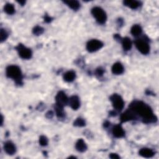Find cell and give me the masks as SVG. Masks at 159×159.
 Segmentation results:
<instances>
[{
    "label": "cell",
    "instance_id": "obj_15",
    "mask_svg": "<svg viewBox=\"0 0 159 159\" xmlns=\"http://www.w3.org/2000/svg\"><path fill=\"white\" fill-rule=\"evenodd\" d=\"M75 147L76 149L80 152H84L87 150V146H86L85 142L82 139H79L77 142Z\"/></svg>",
    "mask_w": 159,
    "mask_h": 159
},
{
    "label": "cell",
    "instance_id": "obj_6",
    "mask_svg": "<svg viewBox=\"0 0 159 159\" xmlns=\"http://www.w3.org/2000/svg\"><path fill=\"white\" fill-rule=\"evenodd\" d=\"M136 46L138 50L142 54L146 55L150 52V46L148 43L142 39H138L135 42Z\"/></svg>",
    "mask_w": 159,
    "mask_h": 159
},
{
    "label": "cell",
    "instance_id": "obj_13",
    "mask_svg": "<svg viewBox=\"0 0 159 159\" xmlns=\"http://www.w3.org/2000/svg\"><path fill=\"white\" fill-rule=\"evenodd\" d=\"M111 70L112 74L114 75H121L124 72V68L122 64L120 62H116L113 64Z\"/></svg>",
    "mask_w": 159,
    "mask_h": 159
},
{
    "label": "cell",
    "instance_id": "obj_28",
    "mask_svg": "<svg viewBox=\"0 0 159 159\" xmlns=\"http://www.w3.org/2000/svg\"><path fill=\"white\" fill-rule=\"evenodd\" d=\"M97 74H98V75H102L103 74V70L102 69H101V68L98 69V70H97Z\"/></svg>",
    "mask_w": 159,
    "mask_h": 159
},
{
    "label": "cell",
    "instance_id": "obj_2",
    "mask_svg": "<svg viewBox=\"0 0 159 159\" xmlns=\"http://www.w3.org/2000/svg\"><path fill=\"white\" fill-rule=\"evenodd\" d=\"M6 76L15 80L16 83H21L22 75L21 68L16 65H9L6 68Z\"/></svg>",
    "mask_w": 159,
    "mask_h": 159
},
{
    "label": "cell",
    "instance_id": "obj_25",
    "mask_svg": "<svg viewBox=\"0 0 159 159\" xmlns=\"http://www.w3.org/2000/svg\"><path fill=\"white\" fill-rule=\"evenodd\" d=\"M74 126L77 127H83L85 126V121L83 119L78 118L74 122Z\"/></svg>",
    "mask_w": 159,
    "mask_h": 159
},
{
    "label": "cell",
    "instance_id": "obj_30",
    "mask_svg": "<svg viewBox=\"0 0 159 159\" xmlns=\"http://www.w3.org/2000/svg\"><path fill=\"white\" fill-rule=\"evenodd\" d=\"M3 116L2 115V125H3Z\"/></svg>",
    "mask_w": 159,
    "mask_h": 159
},
{
    "label": "cell",
    "instance_id": "obj_14",
    "mask_svg": "<svg viewBox=\"0 0 159 159\" xmlns=\"http://www.w3.org/2000/svg\"><path fill=\"white\" fill-rule=\"evenodd\" d=\"M154 152L149 148H143L139 151V155L145 158H151L154 155Z\"/></svg>",
    "mask_w": 159,
    "mask_h": 159
},
{
    "label": "cell",
    "instance_id": "obj_11",
    "mask_svg": "<svg viewBox=\"0 0 159 159\" xmlns=\"http://www.w3.org/2000/svg\"><path fill=\"white\" fill-rule=\"evenodd\" d=\"M112 134L116 138H122L125 136V131L121 125H116L112 129Z\"/></svg>",
    "mask_w": 159,
    "mask_h": 159
},
{
    "label": "cell",
    "instance_id": "obj_19",
    "mask_svg": "<svg viewBox=\"0 0 159 159\" xmlns=\"http://www.w3.org/2000/svg\"><path fill=\"white\" fill-rule=\"evenodd\" d=\"M64 3L74 10H78L80 7V3L77 1H65Z\"/></svg>",
    "mask_w": 159,
    "mask_h": 159
},
{
    "label": "cell",
    "instance_id": "obj_9",
    "mask_svg": "<svg viewBox=\"0 0 159 159\" xmlns=\"http://www.w3.org/2000/svg\"><path fill=\"white\" fill-rule=\"evenodd\" d=\"M136 114L131 109H129L128 111H126L122 114L121 117V120L123 123L133 120L136 118Z\"/></svg>",
    "mask_w": 159,
    "mask_h": 159
},
{
    "label": "cell",
    "instance_id": "obj_17",
    "mask_svg": "<svg viewBox=\"0 0 159 159\" xmlns=\"http://www.w3.org/2000/svg\"><path fill=\"white\" fill-rule=\"evenodd\" d=\"M76 78V74L74 71H68L64 75V79L67 82L73 81Z\"/></svg>",
    "mask_w": 159,
    "mask_h": 159
},
{
    "label": "cell",
    "instance_id": "obj_27",
    "mask_svg": "<svg viewBox=\"0 0 159 159\" xmlns=\"http://www.w3.org/2000/svg\"><path fill=\"white\" fill-rule=\"evenodd\" d=\"M109 157H110L111 158H112V159H118V158H120V157H119L118 154H114V153L111 154L110 155H109Z\"/></svg>",
    "mask_w": 159,
    "mask_h": 159
},
{
    "label": "cell",
    "instance_id": "obj_3",
    "mask_svg": "<svg viewBox=\"0 0 159 159\" xmlns=\"http://www.w3.org/2000/svg\"><path fill=\"white\" fill-rule=\"evenodd\" d=\"M92 14L96 21L101 24H105L107 20L105 11L100 7H95L92 9Z\"/></svg>",
    "mask_w": 159,
    "mask_h": 159
},
{
    "label": "cell",
    "instance_id": "obj_5",
    "mask_svg": "<svg viewBox=\"0 0 159 159\" xmlns=\"http://www.w3.org/2000/svg\"><path fill=\"white\" fill-rule=\"evenodd\" d=\"M103 47V43L98 39H92L86 44V49L90 52H94Z\"/></svg>",
    "mask_w": 159,
    "mask_h": 159
},
{
    "label": "cell",
    "instance_id": "obj_24",
    "mask_svg": "<svg viewBox=\"0 0 159 159\" xmlns=\"http://www.w3.org/2000/svg\"><path fill=\"white\" fill-rule=\"evenodd\" d=\"M39 143L42 146H46L48 143L47 138L44 136H40L39 138Z\"/></svg>",
    "mask_w": 159,
    "mask_h": 159
},
{
    "label": "cell",
    "instance_id": "obj_29",
    "mask_svg": "<svg viewBox=\"0 0 159 159\" xmlns=\"http://www.w3.org/2000/svg\"><path fill=\"white\" fill-rule=\"evenodd\" d=\"M19 4H21L22 6H23L25 3H26V2L25 1H20V2H18Z\"/></svg>",
    "mask_w": 159,
    "mask_h": 159
},
{
    "label": "cell",
    "instance_id": "obj_21",
    "mask_svg": "<svg viewBox=\"0 0 159 159\" xmlns=\"http://www.w3.org/2000/svg\"><path fill=\"white\" fill-rule=\"evenodd\" d=\"M4 10L5 12L9 14V15H12L14 12H15V8H14V6L13 5L10 4V3H7L5 7H4Z\"/></svg>",
    "mask_w": 159,
    "mask_h": 159
},
{
    "label": "cell",
    "instance_id": "obj_18",
    "mask_svg": "<svg viewBox=\"0 0 159 159\" xmlns=\"http://www.w3.org/2000/svg\"><path fill=\"white\" fill-rule=\"evenodd\" d=\"M124 5L133 9H136L140 6V2L137 1H133V0H127L124 2Z\"/></svg>",
    "mask_w": 159,
    "mask_h": 159
},
{
    "label": "cell",
    "instance_id": "obj_23",
    "mask_svg": "<svg viewBox=\"0 0 159 159\" xmlns=\"http://www.w3.org/2000/svg\"><path fill=\"white\" fill-rule=\"evenodd\" d=\"M8 37V34L7 32L3 29H2L1 32H0V40H1V42H3L5 41Z\"/></svg>",
    "mask_w": 159,
    "mask_h": 159
},
{
    "label": "cell",
    "instance_id": "obj_1",
    "mask_svg": "<svg viewBox=\"0 0 159 159\" xmlns=\"http://www.w3.org/2000/svg\"><path fill=\"white\" fill-rule=\"evenodd\" d=\"M131 109L136 114L141 116L146 123L154 122L157 119L149 106L142 102H136L131 105Z\"/></svg>",
    "mask_w": 159,
    "mask_h": 159
},
{
    "label": "cell",
    "instance_id": "obj_8",
    "mask_svg": "<svg viewBox=\"0 0 159 159\" xmlns=\"http://www.w3.org/2000/svg\"><path fill=\"white\" fill-rule=\"evenodd\" d=\"M68 99L66 94L64 92H60L58 93L55 97L56 105L62 108H64L68 104Z\"/></svg>",
    "mask_w": 159,
    "mask_h": 159
},
{
    "label": "cell",
    "instance_id": "obj_20",
    "mask_svg": "<svg viewBox=\"0 0 159 159\" xmlns=\"http://www.w3.org/2000/svg\"><path fill=\"white\" fill-rule=\"evenodd\" d=\"M131 33L133 34V36H134L135 37L139 36L142 33V28L139 25L135 24L132 27Z\"/></svg>",
    "mask_w": 159,
    "mask_h": 159
},
{
    "label": "cell",
    "instance_id": "obj_22",
    "mask_svg": "<svg viewBox=\"0 0 159 159\" xmlns=\"http://www.w3.org/2000/svg\"><path fill=\"white\" fill-rule=\"evenodd\" d=\"M64 108H62L60 106H57L56 105L55 106V111H56V114L58 117L62 118L64 116Z\"/></svg>",
    "mask_w": 159,
    "mask_h": 159
},
{
    "label": "cell",
    "instance_id": "obj_26",
    "mask_svg": "<svg viewBox=\"0 0 159 159\" xmlns=\"http://www.w3.org/2000/svg\"><path fill=\"white\" fill-rule=\"evenodd\" d=\"M44 32V29L39 26H36L33 30V33L36 35H40Z\"/></svg>",
    "mask_w": 159,
    "mask_h": 159
},
{
    "label": "cell",
    "instance_id": "obj_12",
    "mask_svg": "<svg viewBox=\"0 0 159 159\" xmlns=\"http://www.w3.org/2000/svg\"><path fill=\"white\" fill-rule=\"evenodd\" d=\"M4 150L8 155H13L16 152V147L11 142H7L4 145Z\"/></svg>",
    "mask_w": 159,
    "mask_h": 159
},
{
    "label": "cell",
    "instance_id": "obj_16",
    "mask_svg": "<svg viewBox=\"0 0 159 159\" xmlns=\"http://www.w3.org/2000/svg\"><path fill=\"white\" fill-rule=\"evenodd\" d=\"M122 46H123V49L126 51L131 50L132 48V46H133L132 41H131V39L129 37L124 38L122 40Z\"/></svg>",
    "mask_w": 159,
    "mask_h": 159
},
{
    "label": "cell",
    "instance_id": "obj_7",
    "mask_svg": "<svg viewBox=\"0 0 159 159\" xmlns=\"http://www.w3.org/2000/svg\"><path fill=\"white\" fill-rule=\"evenodd\" d=\"M19 55L23 59H30L32 57L33 53L30 49H29L22 44H19L17 47Z\"/></svg>",
    "mask_w": 159,
    "mask_h": 159
},
{
    "label": "cell",
    "instance_id": "obj_10",
    "mask_svg": "<svg viewBox=\"0 0 159 159\" xmlns=\"http://www.w3.org/2000/svg\"><path fill=\"white\" fill-rule=\"evenodd\" d=\"M69 106L74 110H77L80 106V101L77 96H72L68 99Z\"/></svg>",
    "mask_w": 159,
    "mask_h": 159
},
{
    "label": "cell",
    "instance_id": "obj_4",
    "mask_svg": "<svg viewBox=\"0 0 159 159\" xmlns=\"http://www.w3.org/2000/svg\"><path fill=\"white\" fill-rule=\"evenodd\" d=\"M110 99L114 109L118 111H121L123 109L124 106V102L123 98L120 95L118 94H114L111 96Z\"/></svg>",
    "mask_w": 159,
    "mask_h": 159
}]
</instances>
